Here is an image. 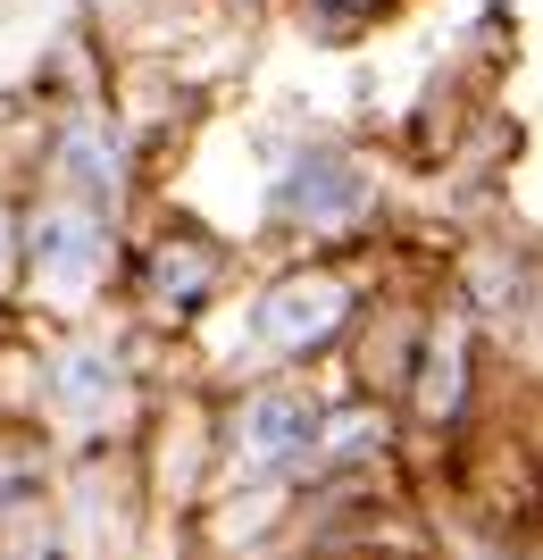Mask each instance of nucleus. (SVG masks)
Here are the masks:
<instances>
[{"mask_svg":"<svg viewBox=\"0 0 543 560\" xmlns=\"http://www.w3.org/2000/svg\"><path fill=\"white\" fill-rule=\"evenodd\" d=\"M343 318H352V284L327 277V268H318V277L302 268V277H284L276 293H260V343L284 351V360L318 351L334 327H343Z\"/></svg>","mask_w":543,"mask_h":560,"instance_id":"nucleus-1","label":"nucleus"},{"mask_svg":"<svg viewBox=\"0 0 543 560\" xmlns=\"http://www.w3.org/2000/svg\"><path fill=\"white\" fill-rule=\"evenodd\" d=\"M368 210V185L343 151H302V160L276 176V218L284 226H318V234H343L352 218Z\"/></svg>","mask_w":543,"mask_h":560,"instance_id":"nucleus-2","label":"nucleus"},{"mask_svg":"<svg viewBox=\"0 0 543 560\" xmlns=\"http://www.w3.org/2000/svg\"><path fill=\"white\" fill-rule=\"evenodd\" d=\"M309 435H318V401L293 394V385H268L235 410V460L243 468H293L309 460Z\"/></svg>","mask_w":543,"mask_h":560,"instance_id":"nucleus-3","label":"nucleus"},{"mask_svg":"<svg viewBox=\"0 0 543 560\" xmlns=\"http://www.w3.org/2000/svg\"><path fill=\"white\" fill-rule=\"evenodd\" d=\"M109 252V226H93L84 210H43L34 234H25V259H34V277H50L59 293H84Z\"/></svg>","mask_w":543,"mask_h":560,"instance_id":"nucleus-4","label":"nucleus"},{"mask_svg":"<svg viewBox=\"0 0 543 560\" xmlns=\"http://www.w3.org/2000/svg\"><path fill=\"white\" fill-rule=\"evenodd\" d=\"M210 277H217V243H167V252L151 259V302L160 310H201Z\"/></svg>","mask_w":543,"mask_h":560,"instance_id":"nucleus-5","label":"nucleus"},{"mask_svg":"<svg viewBox=\"0 0 543 560\" xmlns=\"http://www.w3.org/2000/svg\"><path fill=\"white\" fill-rule=\"evenodd\" d=\"M68 176L93 192V210H109V201H118V160L101 151L93 126H75V135H68Z\"/></svg>","mask_w":543,"mask_h":560,"instance_id":"nucleus-6","label":"nucleus"},{"mask_svg":"<svg viewBox=\"0 0 543 560\" xmlns=\"http://www.w3.org/2000/svg\"><path fill=\"white\" fill-rule=\"evenodd\" d=\"M302 9H309V25H318L327 43H343V34H359V25L377 18L385 0H302Z\"/></svg>","mask_w":543,"mask_h":560,"instance_id":"nucleus-7","label":"nucleus"},{"mask_svg":"<svg viewBox=\"0 0 543 560\" xmlns=\"http://www.w3.org/2000/svg\"><path fill=\"white\" fill-rule=\"evenodd\" d=\"M34 477H43L34 452H0V502H9V486H34Z\"/></svg>","mask_w":543,"mask_h":560,"instance_id":"nucleus-8","label":"nucleus"},{"mask_svg":"<svg viewBox=\"0 0 543 560\" xmlns=\"http://www.w3.org/2000/svg\"><path fill=\"white\" fill-rule=\"evenodd\" d=\"M9 259H17V234H9V210H0V284H9Z\"/></svg>","mask_w":543,"mask_h":560,"instance_id":"nucleus-9","label":"nucleus"}]
</instances>
